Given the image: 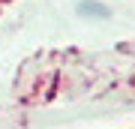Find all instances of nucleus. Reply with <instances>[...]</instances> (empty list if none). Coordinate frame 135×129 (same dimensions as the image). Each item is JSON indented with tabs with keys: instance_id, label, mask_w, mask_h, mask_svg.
I'll list each match as a JSON object with an SVG mask.
<instances>
[{
	"instance_id": "f257e3e1",
	"label": "nucleus",
	"mask_w": 135,
	"mask_h": 129,
	"mask_svg": "<svg viewBox=\"0 0 135 129\" xmlns=\"http://www.w3.org/2000/svg\"><path fill=\"white\" fill-rule=\"evenodd\" d=\"M78 15H84V18H108V9L93 3V0H81L78 3Z\"/></svg>"
}]
</instances>
